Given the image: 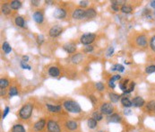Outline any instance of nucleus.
Masks as SVG:
<instances>
[{
    "mask_svg": "<svg viewBox=\"0 0 155 132\" xmlns=\"http://www.w3.org/2000/svg\"><path fill=\"white\" fill-rule=\"evenodd\" d=\"M10 4V7L12 9L14 10H18L21 7H22V2L18 1V0H14V1H11Z\"/></svg>",
    "mask_w": 155,
    "mask_h": 132,
    "instance_id": "obj_22",
    "label": "nucleus"
},
{
    "mask_svg": "<svg viewBox=\"0 0 155 132\" xmlns=\"http://www.w3.org/2000/svg\"><path fill=\"white\" fill-rule=\"evenodd\" d=\"M125 70V67L120 65V64H117L111 67V71H118V72H124Z\"/></svg>",
    "mask_w": 155,
    "mask_h": 132,
    "instance_id": "obj_29",
    "label": "nucleus"
},
{
    "mask_svg": "<svg viewBox=\"0 0 155 132\" xmlns=\"http://www.w3.org/2000/svg\"><path fill=\"white\" fill-rule=\"evenodd\" d=\"M87 5H88V2L87 1H80V5H81L82 7H87Z\"/></svg>",
    "mask_w": 155,
    "mask_h": 132,
    "instance_id": "obj_47",
    "label": "nucleus"
},
{
    "mask_svg": "<svg viewBox=\"0 0 155 132\" xmlns=\"http://www.w3.org/2000/svg\"><path fill=\"white\" fill-rule=\"evenodd\" d=\"M153 15H154V17H155V10H154V12H153Z\"/></svg>",
    "mask_w": 155,
    "mask_h": 132,
    "instance_id": "obj_55",
    "label": "nucleus"
},
{
    "mask_svg": "<svg viewBox=\"0 0 155 132\" xmlns=\"http://www.w3.org/2000/svg\"><path fill=\"white\" fill-rule=\"evenodd\" d=\"M66 15V12L65 9L63 8H57L54 12V17L56 19H63L65 18Z\"/></svg>",
    "mask_w": 155,
    "mask_h": 132,
    "instance_id": "obj_14",
    "label": "nucleus"
},
{
    "mask_svg": "<svg viewBox=\"0 0 155 132\" xmlns=\"http://www.w3.org/2000/svg\"><path fill=\"white\" fill-rule=\"evenodd\" d=\"M2 49H3L4 52H5V54L10 53V52H11V50H12V48H11V46H10L9 43L7 42L3 43V45H2Z\"/></svg>",
    "mask_w": 155,
    "mask_h": 132,
    "instance_id": "obj_28",
    "label": "nucleus"
},
{
    "mask_svg": "<svg viewBox=\"0 0 155 132\" xmlns=\"http://www.w3.org/2000/svg\"><path fill=\"white\" fill-rule=\"evenodd\" d=\"M135 42H136V44L138 45L139 47H142V48L147 47V44H148L147 43V38L144 35H139L136 38Z\"/></svg>",
    "mask_w": 155,
    "mask_h": 132,
    "instance_id": "obj_11",
    "label": "nucleus"
},
{
    "mask_svg": "<svg viewBox=\"0 0 155 132\" xmlns=\"http://www.w3.org/2000/svg\"><path fill=\"white\" fill-rule=\"evenodd\" d=\"M111 3L114 4V5H121V4H124L125 1H120V0H118V1H111Z\"/></svg>",
    "mask_w": 155,
    "mask_h": 132,
    "instance_id": "obj_48",
    "label": "nucleus"
},
{
    "mask_svg": "<svg viewBox=\"0 0 155 132\" xmlns=\"http://www.w3.org/2000/svg\"><path fill=\"white\" fill-rule=\"evenodd\" d=\"M120 96L118 94H115V93H110V99L111 101V102H118L120 100Z\"/></svg>",
    "mask_w": 155,
    "mask_h": 132,
    "instance_id": "obj_26",
    "label": "nucleus"
},
{
    "mask_svg": "<svg viewBox=\"0 0 155 132\" xmlns=\"http://www.w3.org/2000/svg\"><path fill=\"white\" fill-rule=\"evenodd\" d=\"M99 132H104V131H101V130H100V131H99Z\"/></svg>",
    "mask_w": 155,
    "mask_h": 132,
    "instance_id": "obj_56",
    "label": "nucleus"
},
{
    "mask_svg": "<svg viewBox=\"0 0 155 132\" xmlns=\"http://www.w3.org/2000/svg\"><path fill=\"white\" fill-rule=\"evenodd\" d=\"M33 20L35 21L37 24H42L44 20L43 14L41 12H39V11H36V12L33 14Z\"/></svg>",
    "mask_w": 155,
    "mask_h": 132,
    "instance_id": "obj_15",
    "label": "nucleus"
},
{
    "mask_svg": "<svg viewBox=\"0 0 155 132\" xmlns=\"http://www.w3.org/2000/svg\"><path fill=\"white\" fill-rule=\"evenodd\" d=\"M32 5H34V7H38V5L41 4V2H39V1H36V0H32Z\"/></svg>",
    "mask_w": 155,
    "mask_h": 132,
    "instance_id": "obj_49",
    "label": "nucleus"
},
{
    "mask_svg": "<svg viewBox=\"0 0 155 132\" xmlns=\"http://www.w3.org/2000/svg\"><path fill=\"white\" fill-rule=\"evenodd\" d=\"M146 110L148 112H155V100H152L146 103Z\"/></svg>",
    "mask_w": 155,
    "mask_h": 132,
    "instance_id": "obj_24",
    "label": "nucleus"
},
{
    "mask_svg": "<svg viewBox=\"0 0 155 132\" xmlns=\"http://www.w3.org/2000/svg\"><path fill=\"white\" fill-rule=\"evenodd\" d=\"M46 107H47L48 111L49 112H52V113L60 112L61 110H62V106L61 105H53V104H49V103H47V104H46Z\"/></svg>",
    "mask_w": 155,
    "mask_h": 132,
    "instance_id": "obj_13",
    "label": "nucleus"
},
{
    "mask_svg": "<svg viewBox=\"0 0 155 132\" xmlns=\"http://www.w3.org/2000/svg\"><path fill=\"white\" fill-rule=\"evenodd\" d=\"M62 32H63V29H62L61 26H59V25H55V26L50 28V30L49 32V34L50 37L56 38V37H58L60 34L62 33Z\"/></svg>",
    "mask_w": 155,
    "mask_h": 132,
    "instance_id": "obj_6",
    "label": "nucleus"
},
{
    "mask_svg": "<svg viewBox=\"0 0 155 132\" xmlns=\"http://www.w3.org/2000/svg\"><path fill=\"white\" fill-rule=\"evenodd\" d=\"M93 118L97 120V121H100L103 119V114L100 112H94L93 113Z\"/></svg>",
    "mask_w": 155,
    "mask_h": 132,
    "instance_id": "obj_30",
    "label": "nucleus"
},
{
    "mask_svg": "<svg viewBox=\"0 0 155 132\" xmlns=\"http://www.w3.org/2000/svg\"><path fill=\"white\" fill-rule=\"evenodd\" d=\"M113 112H114V106L110 102H104L100 106V112L103 115L110 116L111 114H113Z\"/></svg>",
    "mask_w": 155,
    "mask_h": 132,
    "instance_id": "obj_4",
    "label": "nucleus"
},
{
    "mask_svg": "<svg viewBox=\"0 0 155 132\" xmlns=\"http://www.w3.org/2000/svg\"><path fill=\"white\" fill-rule=\"evenodd\" d=\"M96 38V35L94 33H84L80 38V42H81L83 45H90L94 42Z\"/></svg>",
    "mask_w": 155,
    "mask_h": 132,
    "instance_id": "obj_3",
    "label": "nucleus"
},
{
    "mask_svg": "<svg viewBox=\"0 0 155 132\" xmlns=\"http://www.w3.org/2000/svg\"><path fill=\"white\" fill-rule=\"evenodd\" d=\"M89 98H90V100L91 101V102H93V104L94 105L95 103L97 102V99L95 98L94 96H93V95H91V96H89Z\"/></svg>",
    "mask_w": 155,
    "mask_h": 132,
    "instance_id": "obj_46",
    "label": "nucleus"
},
{
    "mask_svg": "<svg viewBox=\"0 0 155 132\" xmlns=\"http://www.w3.org/2000/svg\"><path fill=\"white\" fill-rule=\"evenodd\" d=\"M11 132H26L24 125L22 124H14L13 126L12 129H11Z\"/></svg>",
    "mask_w": 155,
    "mask_h": 132,
    "instance_id": "obj_18",
    "label": "nucleus"
},
{
    "mask_svg": "<svg viewBox=\"0 0 155 132\" xmlns=\"http://www.w3.org/2000/svg\"><path fill=\"white\" fill-rule=\"evenodd\" d=\"M121 104L125 108H130L131 106H133V102L127 97H123V98H121Z\"/></svg>",
    "mask_w": 155,
    "mask_h": 132,
    "instance_id": "obj_19",
    "label": "nucleus"
},
{
    "mask_svg": "<svg viewBox=\"0 0 155 132\" xmlns=\"http://www.w3.org/2000/svg\"><path fill=\"white\" fill-rule=\"evenodd\" d=\"M18 89H17L15 86H12L10 89H9V93H8V96L10 97H13V96H16L18 95Z\"/></svg>",
    "mask_w": 155,
    "mask_h": 132,
    "instance_id": "obj_31",
    "label": "nucleus"
},
{
    "mask_svg": "<svg viewBox=\"0 0 155 132\" xmlns=\"http://www.w3.org/2000/svg\"><path fill=\"white\" fill-rule=\"evenodd\" d=\"M63 106L66 109V111L71 113H80L81 112V107L78 104V102L72 101V100H67L65 101L63 103Z\"/></svg>",
    "mask_w": 155,
    "mask_h": 132,
    "instance_id": "obj_2",
    "label": "nucleus"
},
{
    "mask_svg": "<svg viewBox=\"0 0 155 132\" xmlns=\"http://www.w3.org/2000/svg\"><path fill=\"white\" fill-rule=\"evenodd\" d=\"M111 8L115 11V12H118V11H119V7H118V5H114V4H112V5H111Z\"/></svg>",
    "mask_w": 155,
    "mask_h": 132,
    "instance_id": "obj_45",
    "label": "nucleus"
},
{
    "mask_svg": "<svg viewBox=\"0 0 155 132\" xmlns=\"http://www.w3.org/2000/svg\"><path fill=\"white\" fill-rule=\"evenodd\" d=\"M65 126H66V128L67 129H69V130H71V131L76 130V129H77V128H78V124H77V122L74 121V120H68V121L66 122Z\"/></svg>",
    "mask_w": 155,
    "mask_h": 132,
    "instance_id": "obj_16",
    "label": "nucleus"
},
{
    "mask_svg": "<svg viewBox=\"0 0 155 132\" xmlns=\"http://www.w3.org/2000/svg\"><path fill=\"white\" fill-rule=\"evenodd\" d=\"M63 49H64L67 53H74L76 50V45L73 43V42H69V43H66L64 46H63Z\"/></svg>",
    "mask_w": 155,
    "mask_h": 132,
    "instance_id": "obj_12",
    "label": "nucleus"
},
{
    "mask_svg": "<svg viewBox=\"0 0 155 132\" xmlns=\"http://www.w3.org/2000/svg\"><path fill=\"white\" fill-rule=\"evenodd\" d=\"M121 78V76H119V75H114V76L110 78V81H116V80H119Z\"/></svg>",
    "mask_w": 155,
    "mask_h": 132,
    "instance_id": "obj_44",
    "label": "nucleus"
},
{
    "mask_svg": "<svg viewBox=\"0 0 155 132\" xmlns=\"http://www.w3.org/2000/svg\"><path fill=\"white\" fill-rule=\"evenodd\" d=\"M14 22L18 27H24V19L22 16H17L14 20Z\"/></svg>",
    "mask_w": 155,
    "mask_h": 132,
    "instance_id": "obj_25",
    "label": "nucleus"
},
{
    "mask_svg": "<svg viewBox=\"0 0 155 132\" xmlns=\"http://www.w3.org/2000/svg\"><path fill=\"white\" fill-rule=\"evenodd\" d=\"M9 110H10L9 107H5V108L4 113H3V115H2V118H3V119H5V117H7V115L8 112H9Z\"/></svg>",
    "mask_w": 155,
    "mask_h": 132,
    "instance_id": "obj_43",
    "label": "nucleus"
},
{
    "mask_svg": "<svg viewBox=\"0 0 155 132\" xmlns=\"http://www.w3.org/2000/svg\"><path fill=\"white\" fill-rule=\"evenodd\" d=\"M72 17L76 20H81L83 18H85V10H83V8H77L76 10H74Z\"/></svg>",
    "mask_w": 155,
    "mask_h": 132,
    "instance_id": "obj_7",
    "label": "nucleus"
},
{
    "mask_svg": "<svg viewBox=\"0 0 155 132\" xmlns=\"http://www.w3.org/2000/svg\"><path fill=\"white\" fill-rule=\"evenodd\" d=\"M132 113H133V112H132L131 109H129V108H125V109L124 114H125V116H129V115H131Z\"/></svg>",
    "mask_w": 155,
    "mask_h": 132,
    "instance_id": "obj_42",
    "label": "nucleus"
},
{
    "mask_svg": "<svg viewBox=\"0 0 155 132\" xmlns=\"http://www.w3.org/2000/svg\"><path fill=\"white\" fill-rule=\"evenodd\" d=\"M47 129L49 132H61L59 124L53 119H49L47 122Z\"/></svg>",
    "mask_w": 155,
    "mask_h": 132,
    "instance_id": "obj_5",
    "label": "nucleus"
},
{
    "mask_svg": "<svg viewBox=\"0 0 155 132\" xmlns=\"http://www.w3.org/2000/svg\"><path fill=\"white\" fill-rule=\"evenodd\" d=\"M107 119L110 123H118V122H121L122 117L118 113H113V114H111V115L108 116L107 118Z\"/></svg>",
    "mask_w": 155,
    "mask_h": 132,
    "instance_id": "obj_10",
    "label": "nucleus"
},
{
    "mask_svg": "<svg viewBox=\"0 0 155 132\" xmlns=\"http://www.w3.org/2000/svg\"><path fill=\"white\" fill-rule=\"evenodd\" d=\"M83 59V56L82 53H77L76 55H74L72 57V62L74 64H79L80 62H81Z\"/></svg>",
    "mask_w": 155,
    "mask_h": 132,
    "instance_id": "obj_20",
    "label": "nucleus"
},
{
    "mask_svg": "<svg viewBox=\"0 0 155 132\" xmlns=\"http://www.w3.org/2000/svg\"><path fill=\"white\" fill-rule=\"evenodd\" d=\"M155 72V65H151V66H148L145 68V73L146 74H152Z\"/></svg>",
    "mask_w": 155,
    "mask_h": 132,
    "instance_id": "obj_35",
    "label": "nucleus"
},
{
    "mask_svg": "<svg viewBox=\"0 0 155 132\" xmlns=\"http://www.w3.org/2000/svg\"><path fill=\"white\" fill-rule=\"evenodd\" d=\"M135 82H131L130 83V85L127 87V90L125 92V94H130L131 92H133L134 91V89H135Z\"/></svg>",
    "mask_w": 155,
    "mask_h": 132,
    "instance_id": "obj_34",
    "label": "nucleus"
},
{
    "mask_svg": "<svg viewBox=\"0 0 155 132\" xmlns=\"http://www.w3.org/2000/svg\"><path fill=\"white\" fill-rule=\"evenodd\" d=\"M37 41L39 45H41L44 42V36L41 35V34H39V35H38V37H37Z\"/></svg>",
    "mask_w": 155,
    "mask_h": 132,
    "instance_id": "obj_40",
    "label": "nucleus"
},
{
    "mask_svg": "<svg viewBox=\"0 0 155 132\" xmlns=\"http://www.w3.org/2000/svg\"><path fill=\"white\" fill-rule=\"evenodd\" d=\"M50 4V3H52V1H46V4Z\"/></svg>",
    "mask_w": 155,
    "mask_h": 132,
    "instance_id": "obj_54",
    "label": "nucleus"
},
{
    "mask_svg": "<svg viewBox=\"0 0 155 132\" xmlns=\"http://www.w3.org/2000/svg\"><path fill=\"white\" fill-rule=\"evenodd\" d=\"M151 7L155 9V0H154V1H152L151 2Z\"/></svg>",
    "mask_w": 155,
    "mask_h": 132,
    "instance_id": "obj_52",
    "label": "nucleus"
},
{
    "mask_svg": "<svg viewBox=\"0 0 155 132\" xmlns=\"http://www.w3.org/2000/svg\"><path fill=\"white\" fill-rule=\"evenodd\" d=\"M97 15V12L93 8H90L85 10V17L86 18H94Z\"/></svg>",
    "mask_w": 155,
    "mask_h": 132,
    "instance_id": "obj_21",
    "label": "nucleus"
},
{
    "mask_svg": "<svg viewBox=\"0 0 155 132\" xmlns=\"http://www.w3.org/2000/svg\"><path fill=\"white\" fill-rule=\"evenodd\" d=\"M59 74H60V71L58 69V67H50L49 68V75L50 77H56L59 76Z\"/></svg>",
    "mask_w": 155,
    "mask_h": 132,
    "instance_id": "obj_17",
    "label": "nucleus"
},
{
    "mask_svg": "<svg viewBox=\"0 0 155 132\" xmlns=\"http://www.w3.org/2000/svg\"><path fill=\"white\" fill-rule=\"evenodd\" d=\"M121 11L124 14H130L132 11H133V8L128 5H123L122 7H121Z\"/></svg>",
    "mask_w": 155,
    "mask_h": 132,
    "instance_id": "obj_32",
    "label": "nucleus"
},
{
    "mask_svg": "<svg viewBox=\"0 0 155 132\" xmlns=\"http://www.w3.org/2000/svg\"><path fill=\"white\" fill-rule=\"evenodd\" d=\"M21 67L24 68V69H28V70H31L32 69V67L30 65H27L24 61H22L21 62Z\"/></svg>",
    "mask_w": 155,
    "mask_h": 132,
    "instance_id": "obj_39",
    "label": "nucleus"
},
{
    "mask_svg": "<svg viewBox=\"0 0 155 132\" xmlns=\"http://www.w3.org/2000/svg\"><path fill=\"white\" fill-rule=\"evenodd\" d=\"M93 50V47L91 45H87L86 47L84 48V52H91Z\"/></svg>",
    "mask_w": 155,
    "mask_h": 132,
    "instance_id": "obj_41",
    "label": "nucleus"
},
{
    "mask_svg": "<svg viewBox=\"0 0 155 132\" xmlns=\"http://www.w3.org/2000/svg\"><path fill=\"white\" fill-rule=\"evenodd\" d=\"M87 125H88L89 129H94L97 127V125H98V121H97V120H95L93 118H91V119H88Z\"/></svg>",
    "mask_w": 155,
    "mask_h": 132,
    "instance_id": "obj_23",
    "label": "nucleus"
},
{
    "mask_svg": "<svg viewBox=\"0 0 155 132\" xmlns=\"http://www.w3.org/2000/svg\"><path fill=\"white\" fill-rule=\"evenodd\" d=\"M33 111V104L32 103H26L24 106H22L20 111H19V117L22 119H30Z\"/></svg>",
    "mask_w": 155,
    "mask_h": 132,
    "instance_id": "obj_1",
    "label": "nucleus"
},
{
    "mask_svg": "<svg viewBox=\"0 0 155 132\" xmlns=\"http://www.w3.org/2000/svg\"><path fill=\"white\" fill-rule=\"evenodd\" d=\"M113 54H114V48L112 47V46H110V47H108V49L107 50L106 56L107 57H111V56H113Z\"/></svg>",
    "mask_w": 155,
    "mask_h": 132,
    "instance_id": "obj_37",
    "label": "nucleus"
},
{
    "mask_svg": "<svg viewBox=\"0 0 155 132\" xmlns=\"http://www.w3.org/2000/svg\"><path fill=\"white\" fill-rule=\"evenodd\" d=\"M5 94V89H1V96H4Z\"/></svg>",
    "mask_w": 155,
    "mask_h": 132,
    "instance_id": "obj_53",
    "label": "nucleus"
},
{
    "mask_svg": "<svg viewBox=\"0 0 155 132\" xmlns=\"http://www.w3.org/2000/svg\"><path fill=\"white\" fill-rule=\"evenodd\" d=\"M45 126H46V120L44 119H39L38 121H36L35 123H34L33 129L35 131H37V132H39L45 128Z\"/></svg>",
    "mask_w": 155,
    "mask_h": 132,
    "instance_id": "obj_8",
    "label": "nucleus"
},
{
    "mask_svg": "<svg viewBox=\"0 0 155 132\" xmlns=\"http://www.w3.org/2000/svg\"><path fill=\"white\" fill-rule=\"evenodd\" d=\"M11 7H10V4H5L3 5L2 7V13L4 15H9L11 13Z\"/></svg>",
    "mask_w": 155,
    "mask_h": 132,
    "instance_id": "obj_27",
    "label": "nucleus"
},
{
    "mask_svg": "<svg viewBox=\"0 0 155 132\" xmlns=\"http://www.w3.org/2000/svg\"><path fill=\"white\" fill-rule=\"evenodd\" d=\"M9 85V81L7 79H0V87L1 89H5Z\"/></svg>",
    "mask_w": 155,
    "mask_h": 132,
    "instance_id": "obj_33",
    "label": "nucleus"
},
{
    "mask_svg": "<svg viewBox=\"0 0 155 132\" xmlns=\"http://www.w3.org/2000/svg\"><path fill=\"white\" fill-rule=\"evenodd\" d=\"M150 47H151L152 50L155 52V36L152 37V39H151V41H150Z\"/></svg>",
    "mask_w": 155,
    "mask_h": 132,
    "instance_id": "obj_38",
    "label": "nucleus"
},
{
    "mask_svg": "<svg viewBox=\"0 0 155 132\" xmlns=\"http://www.w3.org/2000/svg\"><path fill=\"white\" fill-rule=\"evenodd\" d=\"M132 102H133V106H135L136 108L143 107V105L145 104V101L143 100V97H141V96L134 97V99H133V101H132Z\"/></svg>",
    "mask_w": 155,
    "mask_h": 132,
    "instance_id": "obj_9",
    "label": "nucleus"
},
{
    "mask_svg": "<svg viewBox=\"0 0 155 132\" xmlns=\"http://www.w3.org/2000/svg\"><path fill=\"white\" fill-rule=\"evenodd\" d=\"M28 60H29V57H28V56H24V57H22V61L26 62V61H28Z\"/></svg>",
    "mask_w": 155,
    "mask_h": 132,
    "instance_id": "obj_51",
    "label": "nucleus"
},
{
    "mask_svg": "<svg viewBox=\"0 0 155 132\" xmlns=\"http://www.w3.org/2000/svg\"><path fill=\"white\" fill-rule=\"evenodd\" d=\"M95 87L97 88V90H99V91H103V90L105 89L104 84H103L102 83H100V82L96 83V84H95Z\"/></svg>",
    "mask_w": 155,
    "mask_h": 132,
    "instance_id": "obj_36",
    "label": "nucleus"
},
{
    "mask_svg": "<svg viewBox=\"0 0 155 132\" xmlns=\"http://www.w3.org/2000/svg\"><path fill=\"white\" fill-rule=\"evenodd\" d=\"M108 86L114 89L115 87H116V85H115V84H114V82H113V81H110H110H108Z\"/></svg>",
    "mask_w": 155,
    "mask_h": 132,
    "instance_id": "obj_50",
    "label": "nucleus"
}]
</instances>
